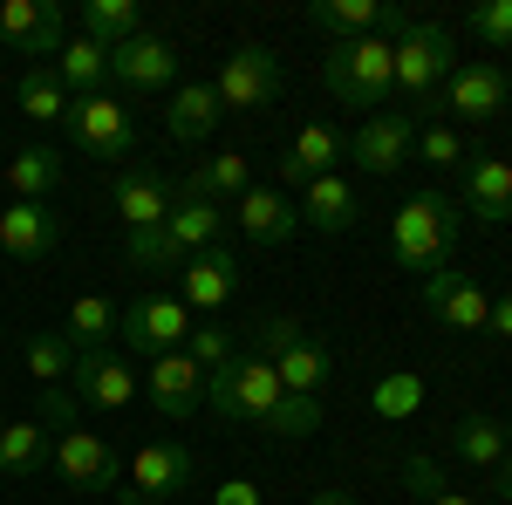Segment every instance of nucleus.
<instances>
[{"mask_svg": "<svg viewBox=\"0 0 512 505\" xmlns=\"http://www.w3.org/2000/svg\"><path fill=\"white\" fill-rule=\"evenodd\" d=\"M451 246H458V198H444L431 185V192L403 198L390 219V260L403 273H437L451 267Z\"/></svg>", "mask_w": 512, "mask_h": 505, "instance_id": "1", "label": "nucleus"}, {"mask_svg": "<svg viewBox=\"0 0 512 505\" xmlns=\"http://www.w3.org/2000/svg\"><path fill=\"white\" fill-rule=\"evenodd\" d=\"M321 82L335 103L349 110H383V96H396V55L383 35H355V41H328L321 55Z\"/></svg>", "mask_w": 512, "mask_h": 505, "instance_id": "2", "label": "nucleus"}, {"mask_svg": "<svg viewBox=\"0 0 512 505\" xmlns=\"http://www.w3.org/2000/svg\"><path fill=\"white\" fill-rule=\"evenodd\" d=\"M390 55H396V96H410V103H417L410 117H424V110L437 103V89L451 82V69H458V41H451V28L410 21V28L390 41Z\"/></svg>", "mask_w": 512, "mask_h": 505, "instance_id": "3", "label": "nucleus"}, {"mask_svg": "<svg viewBox=\"0 0 512 505\" xmlns=\"http://www.w3.org/2000/svg\"><path fill=\"white\" fill-rule=\"evenodd\" d=\"M280 396H287V389H280L274 362H260V355H233L226 369L205 376V410H219V417L239 424V430H267Z\"/></svg>", "mask_w": 512, "mask_h": 505, "instance_id": "4", "label": "nucleus"}, {"mask_svg": "<svg viewBox=\"0 0 512 505\" xmlns=\"http://www.w3.org/2000/svg\"><path fill=\"white\" fill-rule=\"evenodd\" d=\"M219 226H226V212H219L212 198L178 192V205H171V219H164V226H158L151 239L123 246V253H130V267H185L192 253H205V246H219Z\"/></svg>", "mask_w": 512, "mask_h": 505, "instance_id": "5", "label": "nucleus"}, {"mask_svg": "<svg viewBox=\"0 0 512 505\" xmlns=\"http://www.w3.org/2000/svg\"><path fill=\"white\" fill-rule=\"evenodd\" d=\"M280 55L267 41H239L233 55L219 62V82H212V96H219V110L226 117H260V110H274L280 96Z\"/></svg>", "mask_w": 512, "mask_h": 505, "instance_id": "6", "label": "nucleus"}, {"mask_svg": "<svg viewBox=\"0 0 512 505\" xmlns=\"http://www.w3.org/2000/svg\"><path fill=\"white\" fill-rule=\"evenodd\" d=\"M185 335H192V308H185L178 294H137V301H123V314H117V342L130 355H144V362L185 349Z\"/></svg>", "mask_w": 512, "mask_h": 505, "instance_id": "7", "label": "nucleus"}, {"mask_svg": "<svg viewBox=\"0 0 512 505\" xmlns=\"http://www.w3.org/2000/svg\"><path fill=\"white\" fill-rule=\"evenodd\" d=\"M69 137H76V151H89L96 164H130L137 151V117L123 110L117 96H76L69 103Z\"/></svg>", "mask_w": 512, "mask_h": 505, "instance_id": "8", "label": "nucleus"}, {"mask_svg": "<svg viewBox=\"0 0 512 505\" xmlns=\"http://www.w3.org/2000/svg\"><path fill=\"white\" fill-rule=\"evenodd\" d=\"M110 205H117V219H123V246H137V239H151L171 219L178 185L164 171H151V164H123L117 185H110Z\"/></svg>", "mask_w": 512, "mask_h": 505, "instance_id": "9", "label": "nucleus"}, {"mask_svg": "<svg viewBox=\"0 0 512 505\" xmlns=\"http://www.w3.org/2000/svg\"><path fill=\"white\" fill-rule=\"evenodd\" d=\"M417 301H424V314H431L437 328H451V335H485V328H492V294L478 287L472 273H458V267L424 273Z\"/></svg>", "mask_w": 512, "mask_h": 505, "instance_id": "10", "label": "nucleus"}, {"mask_svg": "<svg viewBox=\"0 0 512 505\" xmlns=\"http://www.w3.org/2000/svg\"><path fill=\"white\" fill-rule=\"evenodd\" d=\"M349 157L369 171V178H390V171H403V164L417 157V117H410V110H383V117H369V123L349 137Z\"/></svg>", "mask_w": 512, "mask_h": 505, "instance_id": "11", "label": "nucleus"}, {"mask_svg": "<svg viewBox=\"0 0 512 505\" xmlns=\"http://www.w3.org/2000/svg\"><path fill=\"white\" fill-rule=\"evenodd\" d=\"M144 396H151V410H158V417L185 424V417L205 410V369H198L185 349H171V355H158V362L144 369Z\"/></svg>", "mask_w": 512, "mask_h": 505, "instance_id": "12", "label": "nucleus"}, {"mask_svg": "<svg viewBox=\"0 0 512 505\" xmlns=\"http://www.w3.org/2000/svg\"><path fill=\"white\" fill-rule=\"evenodd\" d=\"M69 383H76V403H89V410H123V403H137V396H144V376H137L117 349L76 355Z\"/></svg>", "mask_w": 512, "mask_h": 505, "instance_id": "13", "label": "nucleus"}, {"mask_svg": "<svg viewBox=\"0 0 512 505\" xmlns=\"http://www.w3.org/2000/svg\"><path fill=\"white\" fill-rule=\"evenodd\" d=\"M0 41L21 48V55H62L69 14L55 0H0Z\"/></svg>", "mask_w": 512, "mask_h": 505, "instance_id": "14", "label": "nucleus"}, {"mask_svg": "<svg viewBox=\"0 0 512 505\" xmlns=\"http://www.w3.org/2000/svg\"><path fill=\"white\" fill-rule=\"evenodd\" d=\"M233 294H239L233 246H205V253H192V260L178 267V301H185L192 314H219Z\"/></svg>", "mask_w": 512, "mask_h": 505, "instance_id": "15", "label": "nucleus"}, {"mask_svg": "<svg viewBox=\"0 0 512 505\" xmlns=\"http://www.w3.org/2000/svg\"><path fill=\"white\" fill-rule=\"evenodd\" d=\"M55 471L76 492H117V451H110V437H96V430H82V424L55 437Z\"/></svg>", "mask_w": 512, "mask_h": 505, "instance_id": "16", "label": "nucleus"}, {"mask_svg": "<svg viewBox=\"0 0 512 505\" xmlns=\"http://www.w3.org/2000/svg\"><path fill=\"white\" fill-rule=\"evenodd\" d=\"M55 246H62V219H55L48 198H14V205L0 212V253H14V260H48Z\"/></svg>", "mask_w": 512, "mask_h": 505, "instance_id": "17", "label": "nucleus"}, {"mask_svg": "<svg viewBox=\"0 0 512 505\" xmlns=\"http://www.w3.org/2000/svg\"><path fill=\"white\" fill-rule=\"evenodd\" d=\"M342 157H349V137H342L335 123H301L274 171H280V185H315V178H328Z\"/></svg>", "mask_w": 512, "mask_h": 505, "instance_id": "18", "label": "nucleus"}, {"mask_svg": "<svg viewBox=\"0 0 512 505\" xmlns=\"http://www.w3.org/2000/svg\"><path fill=\"white\" fill-rule=\"evenodd\" d=\"M444 110L458 123H492L506 110V69H492V62H458L451 82H444Z\"/></svg>", "mask_w": 512, "mask_h": 505, "instance_id": "19", "label": "nucleus"}, {"mask_svg": "<svg viewBox=\"0 0 512 505\" xmlns=\"http://www.w3.org/2000/svg\"><path fill=\"white\" fill-rule=\"evenodd\" d=\"M110 76L123 89H164V82H178V41L130 35L123 48H110Z\"/></svg>", "mask_w": 512, "mask_h": 505, "instance_id": "20", "label": "nucleus"}, {"mask_svg": "<svg viewBox=\"0 0 512 505\" xmlns=\"http://www.w3.org/2000/svg\"><path fill=\"white\" fill-rule=\"evenodd\" d=\"M458 212H472L485 226H506L512 219V164L506 157H465V198H458Z\"/></svg>", "mask_w": 512, "mask_h": 505, "instance_id": "21", "label": "nucleus"}, {"mask_svg": "<svg viewBox=\"0 0 512 505\" xmlns=\"http://www.w3.org/2000/svg\"><path fill=\"white\" fill-rule=\"evenodd\" d=\"M233 226L253 239V246H287V239L301 233V212H294L274 185H253V192L233 205Z\"/></svg>", "mask_w": 512, "mask_h": 505, "instance_id": "22", "label": "nucleus"}, {"mask_svg": "<svg viewBox=\"0 0 512 505\" xmlns=\"http://www.w3.org/2000/svg\"><path fill=\"white\" fill-rule=\"evenodd\" d=\"M185 485H192V451H185V444H144V451L130 458V492H137V499L171 505V492H185Z\"/></svg>", "mask_w": 512, "mask_h": 505, "instance_id": "23", "label": "nucleus"}, {"mask_svg": "<svg viewBox=\"0 0 512 505\" xmlns=\"http://www.w3.org/2000/svg\"><path fill=\"white\" fill-rule=\"evenodd\" d=\"M301 226H315V233H349L355 219H362V198H355V185L349 178H315V185H301Z\"/></svg>", "mask_w": 512, "mask_h": 505, "instance_id": "24", "label": "nucleus"}, {"mask_svg": "<svg viewBox=\"0 0 512 505\" xmlns=\"http://www.w3.org/2000/svg\"><path fill=\"white\" fill-rule=\"evenodd\" d=\"M69 89H62V76H55V62H28L21 76H14V110L28 123H69Z\"/></svg>", "mask_w": 512, "mask_h": 505, "instance_id": "25", "label": "nucleus"}, {"mask_svg": "<svg viewBox=\"0 0 512 505\" xmlns=\"http://www.w3.org/2000/svg\"><path fill=\"white\" fill-rule=\"evenodd\" d=\"M219 96H212V82H178L171 89V103H164V130L178 137V144H198V137H212L219 130Z\"/></svg>", "mask_w": 512, "mask_h": 505, "instance_id": "26", "label": "nucleus"}, {"mask_svg": "<svg viewBox=\"0 0 512 505\" xmlns=\"http://www.w3.org/2000/svg\"><path fill=\"white\" fill-rule=\"evenodd\" d=\"M117 301H103V294H76L69 301V314H62V342L76 355H96V349H110V335H117Z\"/></svg>", "mask_w": 512, "mask_h": 505, "instance_id": "27", "label": "nucleus"}, {"mask_svg": "<svg viewBox=\"0 0 512 505\" xmlns=\"http://www.w3.org/2000/svg\"><path fill=\"white\" fill-rule=\"evenodd\" d=\"M178 192H192V198H212V205H226V198H246L253 192V164H246V151H219L212 164H198L192 178L178 185Z\"/></svg>", "mask_w": 512, "mask_h": 505, "instance_id": "28", "label": "nucleus"}, {"mask_svg": "<svg viewBox=\"0 0 512 505\" xmlns=\"http://www.w3.org/2000/svg\"><path fill=\"white\" fill-rule=\"evenodd\" d=\"M55 76H62L69 96H96V89L110 82V48H96L89 35H69L62 55H55Z\"/></svg>", "mask_w": 512, "mask_h": 505, "instance_id": "29", "label": "nucleus"}, {"mask_svg": "<svg viewBox=\"0 0 512 505\" xmlns=\"http://www.w3.org/2000/svg\"><path fill=\"white\" fill-rule=\"evenodd\" d=\"M308 28H321L328 41H355L383 28V0H315L308 7Z\"/></svg>", "mask_w": 512, "mask_h": 505, "instance_id": "30", "label": "nucleus"}, {"mask_svg": "<svg viewBox=\"0 0 512 505\" xmlns=\"http://www.w3.org/2000/svg\"><path fill=\"white\" fill-rule=\"evenodd\" d=\"M328 369H335V355H328V342H315V335H301V342L274 362V376H280V389H287V396H321Z\"/></svg>", "mask_w": 512, "mask_h": 505, "instance_id": "31", "label": "nucleus"}, {"mask_svg": "<svg viewBox=\"0 0 512 505\" xmlns=\"http://www.w3.org/2000/svg\"><path fill=\"white\" fill-rule=\"evenodd\" d=\"M48 458H55V437H48L35 417H21V424L0 430V471H7V478H35Z\"/></svg>", "mask_w": 512, "mask_h": 505, "instance_id": "32", "label": "nucleus"}, {"mask_svg": "<svg viewBox=\"0 0 512 505\" xmlns=\"http://www.w3.org/2000/svg\"><path fill=\"white\" fill-rule=\"evenodd\" d=\"M76 21L96 48H123L130 35H144V7H137V0H89Z\"/></svg>", "mask_w": 512, "mask_h": 505, "instance_id": "33", "label": "nucleus"}, {"mask_svg": "<svg viewBox=\"0 0 512 505\" xmlns=\"http://www.w3.org/2000/svg\"><path fill=\"white\" fill-rule=\"evenodd\" d=\"M55 185H62V157L48 151V144L14 151V164H7V192L14 198H55Z\"/></svg>", "mask_w": 512, "mask_h": 505, "instance_id": "34", "label": "nucleus"}, {"mask_svg": "<svg viewBox=\"0 0 512 505\" xmlns=\"http://www.w3.org/2000/svg\"><path fill=\"white\" fill-rule=\"evenodd\" d=\"M21 362H28V376H35L41 389H55V383H69V369H76V349L62 342V328H41V335H28Z\"/></svg>", "mask_w": 512, "mask_h": 505, "instance_id": "35", "label": "nucleus"}, {"mask_svg": "<svg viewBox=\"0 0 512 505\" xmlns=\"http://www.w3.org/2000/svg\"><path fill=\"white\" fill-rule=\"evenodd\" d=\"M451 451H458L465 465L492 471V465H506V430L492 424V417H465V424L451 430Z\"/></svg>", "mask_w": 512, "mask_h": 505, "instance_id": "36", "label": "nucleus"}, {"mask_svg": "<svg viewBox=\"0 0 512 505\" xmlns=\"http://www.w3.org/2000/svg\"><path fill=\"white\" fill-rule=\"evenodd\" d=\"M369 410H376L383 424H403V417H417V410H424V376H410V369L383 376V383L369 389Z\"/></svg>", "mask_w": 512, "mask_h": 505, "instance_id": "37", "label": "nucleus"}, {"mask_svg": "<svg viewBox=\"0 0 512 505\" xmlns=\"http://www.w3.org/2000/svg\"><path fill=\"white\" fill-rule=\"evenodd\" d=\"M315 424H321V403H315V396H280V403H274V417H267V430H260V437L301 444V437H315Z\"/></svg>", "mask_w": 512, "mask_h": 505, "instance_id": "38", "label": "nucleus"}, {"mask_svg": "<svg viewBox=\"0 0 512 505\" xmlns=\"http://www.w3.org/2000/svg\"><path fill=\"white\" fill-rule=\"evenodd\" d=\"M301 335H308V328H301V321H294V314H260V321H253V328H246V349L260 355V362H280V355L294 349V342H301Z\"/></svg>", "mask_w": 512, "mask_h": 505, "instance_id": "39", "label": "nucleus"}, {"mask_svg": "<svg viewBox=\"0 0 512 505\" xmlns=\"http://www.w3.org/2000/svg\"><path fill=\"white\" fill-rule=\"evenodd\" d=\"M417 157H424V164H437V171H465V137H458V130H451V123H417Z\"/></svg>", "mask_w": 512, "mask_h": 505, "instance_id": "40", "label": "nucleus"}, {"mask_svg": "<svg viewBox=\"0 0 512 505\" xmlns=\"http://www.w3.org/2000/svg\"><path fill=\"white\" fill-rule=\"evenodd\" d=\"M185 355H192L198 369L212 376V369H226L233 362V328H219V321H192V335H185Z\"/></svg>", "mask_w": 512, "mask_h": 505, "instance_id": "41", "label": "nucleus"}, {"mask_svg": "<svg viewBox=\"0 0 512 505\" xmlns=\"http://www.w3.org/2000/svg\"><path fill=\"white\" fill-rule=\"evenodd\" d=\"M492 55H512V0H478L472 7V21H465Z\"/></svg>", "mask_w": 512, "mask_h": 505, "instance_id": "42", "label": "nucleus"}, {"mask_svg": "<svg viewBox=\"0 0 512 505\" xmlns=\"http://www.w3.org/2000/svg\"><path fill=\"white\" fill-rule=\"evenodd\" d=\"M76 417H82V403H76V389H69V383H55V389H41V396H35V424L48 430V437L76 430Z\"/></svg>", "mask_w": 512, "mask_h": 505, "instance_id": "43", "label": "nucleus"}, {"mask_svg": "<svg viewBox=\"0 0 512 505\" xmlns=\"http://www.w3.org/2000/svg\"><path fill=\"white\" fill-rule=\"evenodd\" d=\"M403 478H410V485H417L424 499H431V492H444V478H437V465H431V458H410V465H403Z\"/></svg>", "mask_w": 512, "mask_h": 505, "instance_id": "44", "label": "nucleus"}, {"mask_svg": "<svg viewBox=\"0 0 512 505\" xmlns=\"http://www.w3.org/2000/svg\"><path fill=\"white\" fill-rule=\"evenodd\" d=\"M219 505H260V485L253 478H226L219 485Z\"/></svg>", "mask_w": 512, "mask_h": 505, "instance_id": "45", "label": "nucleus"}, {"mask_svg": "<svg viewBox=\"0 0 512 505\" xmlns=\"http://www.w3.org/2000/svg\"><path fill=\"white\" fill-rule=\"evenodd\" d=\"M485 335L512 342V294H499V301H492V328H485Z\"/></svg>", "mask_w": 512, "mask_h": 505, "instance_id": "46", "label": "nucleus"}, {"mask_svg": "<svg viewBox=\"0 0 512 505\" xmlns=\"http://www.w3.org/2000/svg\"><path fill=\"white\" fill-rule=\"evenodd\" d=\"M308 505H362V499H355V492H342V485H321Z\"/></svg>", "mask_w": 512, "mask_h": 505, "instance_id": "47", "label": "nucleus"}, {"mask_svg": "<svg viewBox=\"0 0 512 505\" xmlns=\"http://www.w3.org/2000/svg\"><path fill=\"white\" fill-rule=\"evenodd\" d=\"M492 492H499V499H512V458H506V465H492Z\"/></svg>", "mask_w": 512, "mask_h": 505, "instance_id": "48", "label": "nucleus"}, {"mask_svg": "<svg viewBox=\"0 0 512 505\" xmlns=\"http://www.w3.org/2000/svg\"><path fill=\"white\" fill-rule=\"evenodd\" d=\"M424 505H478V499H465V492H451V485H444V492H431Z\"/></svg>", "mask_w": 512, "mask_h": 505, "instance_id": "49", "label": "nucleus"}, {"mask_svg": "<svg viewBox=\"0 0 512 505\" xmlns=\"http://www.w3.org/2000/svg\"><path fill=\"white\" fill-rule=\"evenodd\" d=\"M117 505H164V499H137V492H117Z\"/></svg>", "mask_w": 512, "mask_h": 505, "instance_id": "50", "label": "nucleus"}, {"mask_svg": "<svg viewBox=\"0 0 512 505\" xmlns=\"http://www.w3.org/2000/svg\"><path fill=\"white\" fill-rule=\"evenodd\" d=\"M506 110H512V69H506Z\"/></svg>", "mask_w": 512, "mask_h": 505, "instance_id": "51", "label": "nucleus"}, {"mask_svg": "<svg viewBox=\"0 0 512 505\" xmlns=\"http://www.w3.org/2000/svg\"><path fill=\"white\" fill-rule=\"evenodd\" d=\"M499 430H506V458H512V424H499Z\"/></svg>", "mask_w": 512, "mask_h": 505, "instance_id": "52", "label": "nucleus"}]
</instances>
